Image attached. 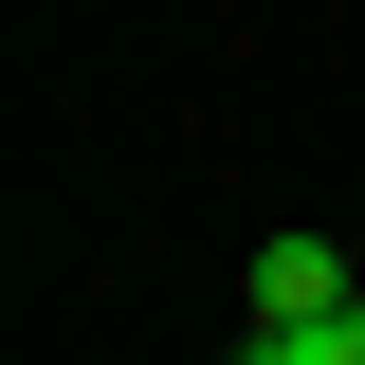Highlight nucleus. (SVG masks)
<instances>
[{"mask_svg":"<svg viewBox=\"0 0 365 365\" xmlns=\"http://www.w3.org/2000/svg\"><path fill=\"white\" fill-rule=\"evenodd\" d=\"M347 311V256L329 237H256V329H329Z\"/></svg>","mask_w":365,"mask_h":365,"instance_id":"f257e3e1","label":"nucleus"},{"mask_svg":"<svg viewBox=\"0 0 365 365\" xmlns=\"http://www.w3.org/2000/svg\"><path fill=\"white\" fill-rule=\"evenodd\" d=\"M237 365H329V329H256V347H237Z\"/></svg>","mask_w":365,"mask_h":365,"instance_id":"f03ea898","label":"nucleus"},{"mask_svg":"<svg viewBox=\"0 0 365 365\" xmlns=\"http://www.w3.org/2000/svg\"><path fill=\"white\" fill-rule=\"evenodd\" d=\"M329 365H365V292H347V311H329Z\"/></svg>","mask_w":365,"mask_h":365,"instance_id":"7ed1b4c3","label":"nucleus"}]
</instances>
